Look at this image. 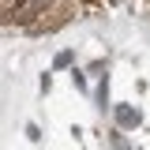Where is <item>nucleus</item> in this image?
<instances>
[{
  "instance_id": "obj_1",
  "label": "nucleus",
  "mask_w": 150,
  "mask_h": 150,
  "mask_svg": "<svg viewBox=\"0 0 150 150\" xmlns=\"http://www.w3.org/2000/svg\"><path fill=\"white\" fill-rule=\"evenodd\" d=\"M120 124H139V112H131V109H120Z\"/></svg>"
}]
</instances>
